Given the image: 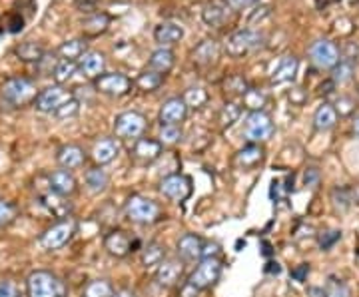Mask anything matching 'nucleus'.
Returning a JSON list of instances; mask_svg holds the SVG:
<instances>
[{"label": "nucleus", "mask_w": 359, "mask_h": 297, "mask_svg": "<svg viewBox=\"0 0 359 297\" xmlns=\"http://www.w3.org/2000/svg\"><path fill=\"white\" fill-rule=\"evenodd\" d=\"M26 297H68V287L56 274L36 269L26 278Z\"/></svg>", "instance_id": "obj_1"}, {"label": "nucleus", "mask_w": 359, "mask_h": 297, "mask_svg": "<svg viewBox=\"0 0 359 297\" xmlns=\"http://www.w3.org/2000/svg\"><path fill=\"white\" fill-rule=\"evenodd\" d=\"M126 215L130 222L140 226H152L162 220V208L146 195H132L126 202Z\"/></svg>", "instance_id": "obj_2"}, {"label": "nucleus", "mask_w": 359, "mask_h": 297, "mask_svg": "<svg viewBox=\"0 0 359 297\" xmlns=\"http://www.w3.org/2000/svg\"><path fill=\"white\" fill-rule=\"evenodd\" d=\"M220 276H222V262L218 258H204L196 265V269L190 274L186 283L198 291H204V289H210L212 285H216Z\"/></svg>", "instance_id": "obj_3"}, {"label": "nucleus", "mask_w": 359, "mask_h": 297, "mask_svg": "<svg viewBox=\"0 0 359 297\" xmlns=\"http://www.w3.org/2000/svg\"><path fill=\"white\" fill-rule=\"evenodd\" d=\"M74 98V94L66 90L64 86H60V84H54V86H48L44 88V90H40L38 94H36L35 98V108L38 112H42V114H56L62 106L70 102Z\"/></svg>", "instance_id": "obj_4"}, {"label": "nucleus", "mask_w": 359, "mask_h": 297, "mask_svg": "<svg viewBox=\"0 0 359 297\" xmlns=\"http://www.w3.org/2000/svg\"><path fill=\"white\" fill-rule=\"evenodd\" d=\"M275 126L272 118L259 110V112H250L246 122H243V134L250 144H261V142L270 140L274 136Z\"/></svg>", "instance_id": "obj_5"}, {"label": "nucleus", "mask_w": 359, "mask_h": 297, "mask_svg": "<svg viewBox=\"0 0 359 297\" xmlns=\"http://www.w3.org/2000/svg\"><path fill=\"white\" fill-rule=\"evenodd\" d=\"M36 86L33 80L28 78H10L8 82H4L2 86V98L4 102L10 106H24L28 102H35L36 98Z\"/></svg>", "instance_id": "obj_6"}, {"label": "nucleus", "mask_w": 359, "mask_h": 297, "mask_svg": "<svg viewBox=\"0 0 359 297\" xmlns=\"http://www.w3.org/2000/svg\"><path fill=\"white\" fill-rule=\"evenodd\" d=\"M74 233H76V222L72 218L60 220L40 236V245L46 251H56V249H60V247L68 244Z\"/></svg>", "instance_id": "obj_7"}, {"label": "nucleus", "mask_w": 359, "mask_h": 297, "mask_svg": "<svg viewBox=\"0 0 359 297\" xmlns=\"http://www.w3.org/2000/svg\"><path fill=\"white\" fill-rule=\"evenodd\" d=\"M146 128H148V120L140 112H122L114 120V132L122 140H138V138H142Z\"/></svg>", "instance_id": "obj_8"}, {"label": "nucleus", "mask_w": 359, "mask_h": 297, "mask_svg": "<svg viewBox=\"0 0 359 297\" xmlns=\"http://www.w3.org/2000/svg\"><path fill=\"white\" fill-rule=\"evenodd\" d=\"M261 35L252 30V28H241L236 30L234 35L228 38L225 42V52L230 54L232 58H241L246 54H250L252 50H256L261 46Z\"/></svg>", "instance_id": "obj_9"}, {"label": "nucleus", "mask_w": 359, "mask_h": 297, "mask_svg": "<svg viewBox=\"0 0 359 297\" xmlns=\"http://www.w3.org/2000/svg\"><path fill=\"white\" fill-rule=\"evenodd\" d=\"M309 58H311L313 66H317L320 70H333L335 64L342 60L340 48L327 38H320L309 46Z\"/></svg>", "instance_id": "obj_10"}, {"label": "nucleus", "mask_w": 359, "mask_h": 297, "mask_svg": "<svg viewBox=\"0 0 359 297\" xmlns=\"http://www.w3.org/2000/svg\"><path fill=\"white\" fill-rule=\"evenodd\" d=\"M160 193L172 202H184L192 193V180L184 174H170L160 182Z\"/></svg>", "instance_id": "obj_11"}, {"label": "nucleus", "mask_w": 359, "mask_h": 297, "mask_svg": "<svg viewBox=\"0 0 359 297\" xmlns=\"http://www.w3.org/2000/svg\"><path fill=\"white\" fill-rule=\"evenodd\" d=\"M94 88L106 96H124L132 90V80L120 72H106L94 80Z\"/></svg>", "instance_id": "obj_12"}, {"label": "nucleus", "mask_w": 359, "mask_h": 297, "mask_svg": "<svg viewBox=\"0 0 359 297\" xmlns=\"http://www.w3.org/2000/svg\"><path fill=\"white\" fill-rule=\"evenodd\" d=\"M186 116H188V104L184 102V98H170L160 108L158 120L162 126H180V122L186 120Z\"/></svg>", "instance_id": "obj_13"}, {"label": "nucleus", "mask_w": 359, "mask_h": 297, "mask_svg": "<svg viewBox=\"0 0 359 297\" xmlns=\"http://www.w3.org/2000/svg\"><path fill=\"white\" fill-rule=\"evenodd\" d=\"M182 274H184V262L180 258H168L158 265L156 281L162 287H174L178 281L182 280Z\"/></svg>", "instance_id": "obj_14"}, {"label": "nucleus", "mask_w": 359, "mask_h": 297, "mask_svg": "<svg viewBox=\"0 0 359 297\" xmlns=\"http://www.w3.org/2000/svg\"><path fill=\"white\" fill-rule=\"evenodd\" d=\"M204 240L196 233H184L180 240H178V258L182 262H196V260H202V253H204Z\"/></svg>", "instance_id": "obj_15"}, {"label": "nucleus", "mask_w": 359, "mask_h": 297, "mask_svg": "<svg viewBox=\"0 0 359 297\" xmlns=\"http://www.w3.org/2000/svg\"><path fill=\"white\" fill-rule=\"evenodd\" d=\"M134 245H136V242L130 240V236L122 229H114L104 238V247L114 258H126L134 249Z\"/></svg>", "instance_id": "obj_16"}, {"label": "nucleus", "mask_w": 359, "mask_h": 297, "mask_svg": "<svg viewBox=\"0 0 359 297\" xmlns=\"http://www.w3.org/2000/svg\"><path fill=\"white\" fill-rule=\"evenodd\" d=\"M230 10L232 8H230V4L225 0H210L204 6V10H202V18H204V22L208 26L220 28V26H223L228 22Z\"/></svg>", "instance_id": "obj_17"}, {"label": "nucleus", "mask_w": 359, "mask_h": 297, "mask_svg": "<svg viewBox=\"0 0 359 297\" xmlns=\"http://www.w3.org/2000/svg\"><path fill=\"white\" fill-rule=\"evenodd\" d=\"M48 186H50V192L68 198V195L76 192L78 182H76V178H74V174L70 170L62 168V170H56V172H52L48 175Z\"/></svg>", "instance_id": "obj_18"}, {"label": "nucleus", "mask_w": 359, "mask_h": 297, "mask_svg": "<svg viewBox=\"0 0 359 297\" xmlns=\"http://www.w3.org/2000/svg\"><path fill=\"white\" fill-rule=\"evenodd\" d=\"M104 68H106V60H104L102 52L96 50H86L82 58L78 60V70L82 72V76L96 80L98 76H102Z\"/></svg>", "instance_id": "obj_19"}, {"label": "nucleus", "mask_w": 359, "mask_h": 297, "mask_svg": "<svg viewBox=\"0 0 359 297\" xmlns=\"http://www.w3.org/2000/svg\"><path fill=\"white\" fill-rule=\"evenodd\" d=\"M184 35H186L184 28L176 22H162L154 30V38L160 44V48H170L174 44H178L184 38Z\"/></svg>", "instance_id": "obj_20"}, {"label": "nucleus", "mask_w": 359, "mask_h": 297, "mask_svg": "<svg viewBox=\"0 0 359 297\" xmlns=\"http://www.w3.org/2000/svg\"><path fill=\"white\" fill-rule=\"evenodd\" d=\"M162 144L152 138H138L134 148H132V156L136 157L142 164H152L158 157L162 156Z\"/></svg>", "instance_id": "obj_21"}, {"label": "nucleus", "mask_w": 359, "mask_h": 297, "mask_svg": "<svg viewBox=\"0 0 359 297\" xmlns=\"http://www.w3.org/2000/svg\"><path fill=\"white\" fill-rule=\"evenodd\" d=\"M120 154V144L114 138H102L94 144L92 148V157L98 166H106L110 162H114Z\"/></svg>", "instance_id": "obj_22"}, {"label": "nucleus", "mask_w": 359, "mask_h": 297, "mask_svg": "<svg viewBox=\"0 0 359 297\" xmlns=\"http://www.w3.org/2000/svg\"><path fill=\"white\" fill-rule=\"evenodd\" d=\"M56 160H58V164H60L64 170H76V168H80L86 162V154L80 146L68 144V146H62V148L58 150Z\"/></svg>", "instance_id": "obj_23"}, {"label": "nucleus", "mask_w": 359, "mask_h": 297, "mask_svg": "<svg viewBox=\"0 0 359 297\" xmlns=\"http://www.w3.org/2000/svg\"><path fill=\"white\" fill-rule=\"evenodd\" d=\"M40 200H42V206L50 211L54 218L68 220L70 211H72V206L68 204V198L58 195V193H54V192H48V193H44Z\"/></svg>", "instance_id": "obj_24"}, {"label": "nucleus", "mask_w": 359, "mask_h": 297, "mask_svg": "<svg viewBox=\"0 0 359 297\" xmlns=\"http://www.w3.org/2000/svg\"><path fill=\"white\" fill-rule=\"evenodd\" d=\"M220 56V44L216 40H204L196 46V50L192 52V58L196 64L200 66H210L218 60Z\"/></svg>", "instance_id": "obj_25"}, {"label": "nucleus", "mask_w": 359, "mask_h": 297, "mask_svg": "<svg viewBox=\"0 0 359 297\" xmlns=\"http://www.w3.org/2000/svg\"><path fill=\"white\" fill-rule=\"evenodd\" d=\"M297 74V58L290 54V56H284L279 60V64L275 66V70L272 72V82L274 84H286L291 82Z\"/></svg>", "instance_id": "obj_26"}, {"label": "nucleus", "mask_w": 359, "mask_h": 297, "mask_svg": "<svg viewBox=\"0 0 359 297\" xmlns=\"http://www.w3.org/2000/svg\"><path fill=\"white\" fill-rule=\"evenodd\" d=\"M174 62H176V58H174V52L170 48H158L148 58V70H154L162 76H166L174 68Z\"/></svg>", "instance_id": "obj_27"}, {"label": "nucleus", "mask_w": 359, "mask_h": 297, "mask_svg": "<svg viewBox=\"0 0 359 297\" xmlns=\"http://www.w3.org/2000/svg\"><path fill=\"white\" fill-rule=\"evenodd\" d=\"M338 124V110L331 104H322L313 114V128L317 132H329Z\"/></svg>", "instance_id": "obj_28"}, {"label": "nucleus", "mask_w": 359, "mask_h": 297, "mask_svg": "<svg viewBox=\"0 0 359 297\" xmlns=\"http://www.w3.org/2000/svg\"><path fill=\"white\" fill-rule=\"evenodd\" d=\"M261 160H264V150L259 144H248L236 154V164L243 170L256 168L257 164H261Z\"/></svg>", "instance_id": "obj_29"}, {"label": "nucleus", "mask_w": 359, "mask_h": 297, "mask_svg": "<svg viewBox=\"0 0 359 297\" xmlns=\"http://www.w3.org/2000/svg\"><path fill=\"white\" fill-rule=\"evenodd\" d=\"M84 182L86 190L90 193H102L108 188V184H110V178L102 170V166H98V168H92V170L86 172Z\"/></svg>", "instance_id": "obj_30"}, {"label": "nucleus", "mask_w": 359, "mask_h": 297, "mask_svg": "<svg viewBox=\"0 0 359 297\" xmlns=\"http://www.w3.org/2000/svg\"><path fill=\"white\" fill-rule=\"evenodd\" d=\"M84 52H86V42L84 40H80V38L66 40V42H62L60 48H58V54H60L62 60H74V62H78Z\"/></svg>", "instance_id": "obj_31"}, {"label": "nucleus", "mask_w": 359, "mask_h": 297, "mask_svg": "<svg viewBox=\"0 0 359 297\" xmlns=\"http://www.w3.org/2000/svg\"><path fill=\"white\" fill-rule=\"evenodd\" d=\"M76 72H78V62H74V60H60L52 68V78L56 80V84L62 86L64 82H68Z\"/></svg>", "instance_id": "obj_32"}, {"label": "nucleus", "mask_w": 359, "mask_h": 297, "mask_svg": "<svg viewBox=\"0 0 359 297\" xmlns=\"http://www.w3.org/2000/svg\"><path fill=\"white\" fill-rule=\"evenodd\" d=\"M164 260H166V249H164V245L150 244L146 245L144 251H142V265H144V267L160 265Z\"/></svg>", "instance_id": "obj_33"}, {"label": "nucleus", "mask_w": 359, "mask_h": 297, "mask_svg": "<svg viewBox=\"0 0 359 297\" xmlns=\"http://www.w3.org/2000/svg\"><path fill=\"white\" fill-rule=\"evenodd\" d=\"M17 56L24 62H40L44 58V48L36 42H22L17 48Z\"/></svg>", "instance_id": "obj_34"}, {"label": "nucleus", "mask_w": 359, "mask_h": 297, "mask_svg": "<svg viewBox=\"0 0 359 297\" xmlns=\"http://www.w3.org/2000/svg\"><path fill=\"white\" fill-rule=\"evenodd\" d=\"M162 82H164V76L154 70H144L136 78V86L142 92H154V90L162 86Z\"/></svg>", "instance_id": "obj_35"}, {"label": "nucleus", "mask_w": 359, "mask_h": 297, "mask_svg": "<svg viewBox=\"0 0 359 297\" xmlns=\"http://www.w3.org/2000/svg\"><path fill=\"white\" fill-rule=\"evenodd\" d=\"M353 62H349V60H340L338 64H335V68L331 70V82L338 86H342V84H347L351 78H353Z\"/></svg>", "instance_id": "obj_36"}, {"label": "nucleus", "mask_w": 359, "mask_h": 297, "mask_svg": "<svg viewBox=\"0 0 359 297\" xmlns=\"http://www.w3.org/2000/svg\"><path fill=\"white\" fill-rule=\"evenodd\" d=\"M114 287L108 280H92L84 287V297H112Z\"/></svg>", "instance_id": "obj_37"}, {"label": "nucleus", "mask_w": 359, "mask_h": 297, "mask_svg": "<svg viewBox=\"0 0 359 297\" xmlns=\"http://www.w3.org/2000/svg\"><path fill=\"white\" fill-rule=\"evenodd\" d=\"M108 24H110V18L106 17V15H92L90 18H86L84 22V32L88 36H98L102 35L104 30L108 28Z\"/></svg>", "instance_id": "obj_38"}, {"label": "nucleus", "mask_w": 359, "mask_h": 297, "mask_svg": "<svg viewBox=\"0 0 359 297\" xmlns=\"http://www.w3.org/2000/svg\"><path fill=\"white\" fill-rule=\"evenodd\" d=\"M182 136H184V132H182L180 126H162L160 134H158V142L162 146H174V144L182 140Z\"/></svg>", "instance_id": "obj_39"}, {"label": "nucleus", "mask_w": 359, "mask_h": 297, "mask_svg": "<svg viewBox=\"0 0 359 297\" xmlns=\"http://www.w3.org/2000/svg\"><path fill=\"white\" fill-rule=\"evenodd\" d=\"M17 215H18V208L12 204V202H8V200H0V229L10 226V224L17 220Z\"/></svg>", "instance_id": "obj_40"}, {"label": "nucleus", "mask_w": 359, "mask_h": 297, "mask_svg": "<svg viewBox=\"0 0 359 297\" xmlns=\"http://www.w3.org/2000/svg\"><path fill=\"white\" fill-rule=\"evenodd\" d=\"M184 102L188 104V108H200L208 102V92L204 88H188L184 94Z\"/></svg>", "instance_id": "obj_41"}, {"label": "nucleus", "mask_w": 359, "mask_h": 297, "mask_svg": "<svg viewBox=\"0 0 359 297\" xmlns=\"http://www.w3.org/2000/svg\"><path fill=\"white\" fill-rule=\"evenodd\" d=\"M243 104L248 106L252 112H259V110L264 108V104H266V96H264L259 90H256V88H250V90L243 94Z\"/></svg>", "instance_id": "obj_42"}, {"label": "nucleus", "mask_w": 359, "mask_h": 297, "mask_svg": "<svg viewBox=\"0 0 359 297\" xmlns=\"http://www.w3.org/2000/svg\"><path fill=\"white\" fill-rule=\"evenodd\" d=\"M239 106L236 102H228V104L223 106L222 110H220V124H222V128L225 126H232V124L236 122L239 118Z\"/></svg>", "instance_id": "obj_43"}, {"label": "nucleus", "mask_w": 359, "mask_h": 297, "mask_svg": "<svg viewBox=\"0 0 359 297\" xmlns=\"http://www.w3.org/2000/svg\"><path fill=\"white\" fill-rule=\"evenodd\" d=\"M331 200H333L335 208H340V210H347L353 204V198H351V190L349 188H335L331 192Z\"/></svg>", "instance_id": "obj_44"}, {"label": "nucleus", "mask_w": 359, "mask_h": 297, "mask_svg": "<svg viewBox=\"0 0 359 297\" xmlns=\"http://www.w3.org/2000/svg\"><path fill=\"white\" fill-rule=\"evenodd\" d=\"M324 294L325 297H351L349 289H347V285L342 283V281H335V280H331L327 285H325Z\"/></svg>", "instance_id": "obj_45"}, {"label": "nucleus", "mask_w": 359, "mask_h": 297, "mask_svg": "<svg viewBox=\"0 0 359 297\" xmlns=\"http://www.w3.org/2000/svg\"><path fill=\"white\" fill-rule=\"evenodd\" d=\"M78 112H80V102H78L76 98H72V100L62 106L54 116H56L58 120H68V118H74Z\"/></svg>", "instance_id": "obj_46"}, {"label": "nucleus", "mask_w": 359, "mask_h": 297, "mask_svg": "<svg viewBox=\"0 0 359 297\" xmlns=\"http://www.w3.org/2000/svg\"><path fill=\"white\" fill-rule=\"evenodd\" d=\"M250 88L246 84V80L241 76H232L230 80H225V92L230 94H238V96H243Z\"/></svg>", "instance_id": "obj_47"}, {"label": "nucleus", "mask_w": 359, "mask_h": 297, "mask_svg": "<svg viewBox=\"0 0 359 297\" xmlns=\"http://www.w3.org/2000/svg\"><path fill=\"white\" fill-rule=\"evenodd\" d=\"M342 240V229H327L320 236V247L322 249H329Z\"/></svg>", "instance_id": "obj_48"}, {"label": "nucleus", "mask_w": 359, "mask_h": 297, "mask_svg": "<svg viewBox=\"0 0 359 297\" xmlns=\"http://www.w3.org/2000/svg\"><path fill=\"white\" fill-rule=\"evenodd\" d=\"M0 297H24L20 285L12 280L0 281Z\"/></svg>", "instance_id": "obj_49"}, {"label": "nucleus", "mask_w": 359, "mask_h": 297, "mask_svg": "<svg viewBox=\"0 0 359 297\" xmlns=\"http://www.w3.org/2000/svg\"><path fill=\"white\" fill-rule=\"evenodd\" d=\"M320 170L315 168V166H309L306 168V172H304V184L308 186V188H317V184H320Z\"/></svg>", "instance_id": "obj_50"}, {"label": "nucleus", "mask_w": 359, "mask_h": 297, "mask_svg": "<svg viewBox=\"0 0 359 297\" xmlns=\"http://www.w3.org/2000/svg\"><path fill=\"white\" fill-rule=\"evenodd\" d=\"M342 116H347V114H351L353 112V100H349V98H340L338 100V108H335Z\"/></svg>", "instance_id": "obj_51"}, {"label": "nucleus", "mask_w": 359, "mask_h": 297, "mask_svg": "<svg viewBox=\"0 0 359 297\" xmlns=\"http://www.w3.org/2000/svg\"><path fill=\"white\" fill-rule=\"evenodd\" d=\"M230 4V8H236V10H241V8H250L254 6L259 0H225Z\"/></svg>", "instance_id": "obj_52"}, {"label": "nucleus", "mask_w": 359, "mask_h": 297, "mask_svg": "<svg viewBox=\"0 0 359 297\" xmlns=\"http://www.w3.org/2000/svg\"><path fill=\"white\" fill-rule=\"evenodd\" d=\"M308 274H309V265L308 263H302V265H300V269H295V271H293V278H297L300 281H304V278H306Z\"/></svg>", "instance_id": "obj_53"}, {"label": "nucleus", "mask_w": 359, "mask_h": 297, "mask_svg": "<svg viewBox=\"0 0 359 297\" xmlns=\"http://www.w3.org/2000/svg\"><path fill=\"white\" fill-rule=\"evenodd\" d=\"M112 297H138L132 289H118V291H114V296Z\"/></svg>", "instance_id": "obj_54"}, {"label": "nucleus", "mask_w": 359, "mask_h": 297, "mask_svg": "<svg viewBox=\"0 0 359 297\" xmlns=\"http://www.w3.org/2000/svg\"><path fill=\"white\" fill-rule=\"evenodd\" d=\"M351 128H353V134L359 138V116L353 120V126H351Z\"/></svg>", "instance_id": "obj_55"}]
</instances>
